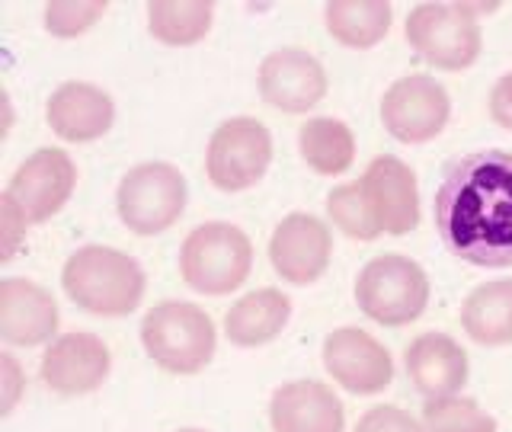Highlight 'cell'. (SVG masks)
Listing matches in <instances>:
<instances>
[{"label":"cell","mask_w":512,"mask_h":432,"mask_svg":"<svg viewBox=\"0 0 512 432\" xmlns=\"http://www.w3.org/2000/svg\"><path fill=\"white\" fill-rule=\"evenodd\" d=\"M436 231L448 253L484 269L512 266V154L471 151L436 189Z\"/></svg>","instance_id":"1"},{"label":"cell","mask_w":512,"mask_h":432,"mask_svg":"<svg viewBox=\"0 0 512 432\" xmlns=\"http://www.w3.org/2000/svg\"><path fill=\"white\" fill-rule=\"evenodd\" d=\"M61 285L77 308L96 317H125L144 298V269L116 247H80L61 269Z\"/></svg>","instance_id":"2"},{"label":"cell","mask_w":512,"mask_h":432,"mask_svg":"<svg viewBox=\"0 0 512 432\" xmlns=\"http://www.w3.org/2000/svg\"><path fill=\"white\" fill-rule=\"evenodd\" d=\"M141 346L164 372L196 375L212 362L218 333L199 304L160 301L141 320Z\"/></svg>","instance_id":"3"},{"label":"cell","mask_w":512,"mask_h":432,"mask_svg":"<svg viewBox=\"0 0 512 432\" xmlns=\"http://www.w3.org/2000/svg\"><path fill=\"white\" fill-rule=\"evenodd\" d=\"M253 269L250 237L228 221L192 228L180 250L183 282L199 295H228L247 282Z\"/></svg>","instance_id":"4"},{"label":"cell","mask_w":512,"mask_h":432,"mask_svg":"<svg viewBox=\"0 0 512 432\" xmlns=\"http://www.w3.org/2000/svg\"><path fill=\"white\" fill-rule=\"evenodd\" d=\"M490 13L493 7L474 4H420L407 16L404 36L410 48L432 68L464 71L480 55V23L477 13Z\"/></svg>","instance_id":"5"},{"label":"cell","mask_w":512,"mask_h":432,"mask_svg":"<svg viewBox=\"0 0 512 432\" xmlns=\"http://www.w3.org/2000/svg\"><path fill=\"white\" fill-rule=\"evenodd\" d=\"M356 304L381 327H407L426 311L429 279L410 256L384 253L368 260L356 279Z\"/></svg>","instance_id":"6"},{"label":"cell","mask_w":512,"mask_h":432,"mask_svg":"<svg viewBox=\"0 0 512 432\" xmlns=\"http://www.w3.org/2000/svg\"><path fill=\"white\" fill-rule=\"evenodd\" d=\"M116 212L128 231L154 237L173 228L186 212V180L183 173L164 160L132 167L119 183Z\"/></svg>","instance_id":"7"},{"label":"cell","mask_w":512,"mask_h":432,"mask_svg":"<svg viewBox=\"0 0 512 432\" xmlns=\"http://www.w3.org/2000/svg\"><path fill=\"white\" fill-rule=\"evenodd\" d=\"M272 164V135L260 119L237 116L215 128L205 151V173L221 192H244L266 176Z\"/></svg>","instance_id":"8"},{"label":"cell","mask_w":512,"mask_h":432,"mask_svg":"<svg viewBox=\"0 0 512 432\" xmlns=\"http://www.w3.org/2000/svg\"><path fill=\"white\" fill-rule=\"evenodd\" d=\"M448 116H452L448 90L426 74H407L394 80L381 100L384 128L404 144L432 141L448 125Z\"/></svg>","instance_id":"9"},{"label":"cell","mask_w":512,"mask_h":432,"mask_svg":"<svg viewBox=\"0 0 512 432\" xmlns=\"http://www.w3.org/2000/svg\"><path fill=\"white\" fill-rule=\"evenodd\" d=\"M77 186L74 160L58 148H39L10 176L4 196L20 208L29 224H42L58 215Z\"/></svg>","instance_id":"10"},{"label":"cell","mask_w":512,"mask_h":432,"mask_svg":"<svg viewBox=\"0 0 512 432\" xmlns=\"http://www.w3.org/2000/svg\"><path fill=\"white\" fill-rule=\"evenodd\" d=\"M324 368L349 394H381L394 381L391 352L359 327H340L327 336Z\"/></svg>","instance_id":"11"},{"label":"cell","mask_w":512,"mask_h":432,"mask_svg":"<svg viewBox=\"0 0 512 432\" xmlns=\"http://www.w3.org/2000/svg\"><path fill=\"white\" fill-rule=\"evenodd\" d=\"M333 256V234L320 218L295 212L279 221L269 237V263L285 282L311 285L327 272Z\"/></svg>","instance_id":"12"},{"label":"cell","mask_w":512,"mask_h":432,"mask_svg":"<svg viewBox=\"0 0 512 432\" xmlns=\"http://www.w3.org/2000/svg\"><path fill=\"white\" fill-rule=\"evenodd\" d=\"M260 96L279 112H308L327 96V71L314 55L301 48H279L269 52L256 74Z\"/></svg>","instance_id":"13"},{"label":"cell","mask_w":512,"mask_h":432,"mask_svg":"<svg viewBox=\"0 0 512 432\" xmlns=\"http://www.w3.org/2000/svg\"><path fill=\"white\" fill-rule=\"evenodd\" d=\"M112 356L109 346L96 333H64L48 343L39 375L55 394H90L109 378Z\"/></svg>","instance_id":"14"},{"label":"cell","mask_w":512,"mask_h":432,"mask_svg":"<svg viewBox=\"0 0 512 432\" xmlns=\"http://www.w3.org/2000/svg\"><path fill=\"white\" fill-rule=\"evenodd\" d=\"M362 189L372 202L384 234H410L420 224V189L413 170L394 154L375 157L362 173Z\"/></svg>","instance_id":"15"},{"label":"cell","mask_w":512,"mask_h":432,"mask_svg":"<svg viewBox=\"0 0 512 432\" xmlns=\"http://www.w3.org/2000/svg\"><path fill=\"white\" fill-rule=\"evenodd\" d=\"M58 333V304L29 279L0 282V336L10 346H42Z\"/></svg>","instance_id":"16"},{"label":"cell","mask_w":512,"mask_h":432,"mask_svg":"<svg viewBox=\"0 0 512 432\" xmlns=\"http://www.w3.org/2000/svg\"><path fill=\"white\" fill-rule=\"evenodd\" d=\"M272 432H343L346 413L324 381H288L272 394Z\"/></svg>","instance_id":"17"},{"label":"cell","mask_w":512,"mask_h":432,"mask_svg":"<svg viewBox=\"0 0 512 432\" xmlns=\"http://www.w3.org/2000/svg\"><path fill=\"white\" fill-rule=\"evenodd\" d=\"M45 119L61 141L84 144L109 132L116 122V106H112V96L106 90L84 84V80H71L52 93L45 106Z\"/></svg>","instance_id":"18"},{"label":"cell","mask_w":512,"mask_h":432,"mask_svg":"<svg viewBox=\"0 0 512 432\" xmlns=\"http://www.w3.org/2000/svg\"><path fill=\"white\" fill-rule=\"evenodd\" d=\"M407 375L423 397H452L468 381V352L445 333H423L407 346Z\"/></svg>","instance_id":"19"},{"label":"cell","mask_w":512,"mask_h":432,"mask_svg":"<svg viewBox=\"0 0 512 432\" xmlns=\"http://www.w3.org/2000/svg\"><path fill=\"white\" fill-rule=\"evenodd\" d=\"M288 317H292L288 295H282L279 288H256L231 304V311L224 314V333L234 346H266L285 330Z\"/></svg>","instance_id":"20"},{"label":"cell","mask_w":512,"mask_h":432,"mask_svg":"<svg viewBox=\"0 0 512 432\" xmlns=\"http://www.w3.org/2000/svg\"><path fill=\"white\" fill-rule=\"evenodd\" d=\"M461 327L480 346L512 343V279L477 285L461 308Z\"/></svg>","instance_id":"21"},{"label":"cell","mask_w":512,"mask_h":432,"mask_svg":"<svg viewBox=\"0 0 512 432\" xmlns=\"http://www.w3.org/2000/svg\"><path fill=\"white\" fill-rule=\"evenodd\" d=\"M298 151L301 160L320 176H340L356 160V138L349 125L333 116L308 119L298 132Z\"/></svg>","instance_id":"22"},{"label":"cell","mask_w":512,"mask_h":432,"mask_svg":"<svg viewBox=\"0 0 512 432\" xmlns=\"http://www.w3.org/2000/svg\"><path fill=\"white\" fill-rule=\"evenodd\" d=\"M388 0H333L324 7V20L330 36L346 48H372L391 29Z\"/></svg>","instance_id":"23"},{"label":"cell","mask_w":512,"mask_h":432,"mask_svg":"<svg viewBox=\"0 0 512 432\" xmlns=\"http://www.w3.org/2000/svg\"><path fill=\"white\" fill-rule=\"evenodd\" d=\"M215 20V4L208 0H157L148 4V29L157 42L183 48L208 36Z\"/></svg>","instance_id":"24"},{"label":"cell","mask_w":512,"mask_h":432,"mask_svg":"<svg viewBox=\"0 0 512 432\" xmlns=\"http://www.w3.org/2000/svg\"><path fill=\"white\" fill-rule=\"evenodd\" d=\"M327 215L330 221L340 228L346 237L352 240H375L381 237V224H378V215L372 202H368L362 183H343L336 186L330 196H327Z\"/></svg>","instance_id":"25"},{"label":"cell","mask_w":512,"mask_h":432,"mask_svg":"<svg viewBox=\"0 0 512 432\" xmlns=\"http://www.w3.org/2000/svg\"><path fill=\"white\" fill-rule=\"evenodd\" d=\"M423 432H496V420L471 397H436L423 407Z\"/></svg>","instance_id":"26"},{"label":"cell","mask_w":512,"mask_h":432,"mask_svg":"<svg viewBox=\"0 0 512 432\" xmlns=\"http://www.w3.org/2000/svg\"><path fill=\"white\" fill-rule=\"evenodd\" d=\"M106 13L103 0H68V4H48L45 7V29L58 39H74L80 32H87L100 16Z\"/></svg>","instance_id":"27"},{"label":"cell","mask_w":512,"mask_h":432,"mask_svg":"<svg viewBox=\"0 0 512 432\" xmlns=\"http://www.w3.org/2000/svg\"><path fill=\"white\" fill-rule=\"evenodd\" d=\"M356 432H423V429L407 410L384 404V407H372L368 413H362Z\"/></svg>","instance_id":"28"},{"label":"cell","mask_w":512,"mask_h":432,"mask_svg":"<svg viewBox=\"0 0 512 432\" xmlns=\"http://www.w3.org/2000/svg\"><path fill=\"white\" fill-rule=\"evenodd\" d=\"M490 116L500 128H509L512 132V74H503L500 80L493 84L490 93Z\"/></svg>","instance_id":"29"},{"label":"cell","mask_w":512,"mask_h":432,"mask_svg":"<svg viewBox=\"0 0 512 432\" xmlns=\"http://www.w3.org/2000/svg\"><path fill=\"white\" fill-rule=\"evenodd\" d=\"M4 218H7V253H4V260H13L16 256V247H20V234L26 228V215L16 208L7 196H4Z\"/></svg>","instance_id":"30"},{"label":"cell","mask_w":512,"mask_h":432,"mask_svg":"<svg viewBox=\"0 0 512 432\" xmlns=\"http://www.w3.org/2000/svg\"><path fill=\"white\" fill-rule=\"evenodd\" d=\"M4 372H7V400H4V410L10 413L16 404V391H20V368H16L13 356H4Z\"/></svg>","instance_id":"31"},{"label":"cell","mask_w":512,"mask_h":432,"mask_svg":"<svg viewBox=\"0 0 512 432\" xmlns=\"http://www.w3.org/2000/svg\"><path fill=\"white\" fill-rule=\"evenodd\" d=\"M180 432H202V429H180Z\"/></svg>","instance_id":"32"}]
</instances>
